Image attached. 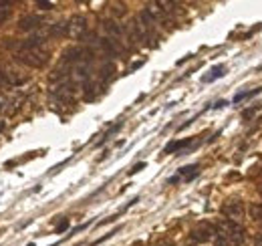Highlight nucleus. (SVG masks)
<instances>
[{
  "mask_svg": "<svg viewBox=\"0 0 262 246\" xmlns=\"http://www.w3.org/2000/svg\"><path fill=\"white\" fill-rule=\"evenodd\" d=\"M42 42H45V36H32V38L20 42L14 53L16 61L26 67H32V69L45 67L49 63V51L42 46Z\"/></svg>",
  "mask_w": 262,
  "mask_h": 246,
  "instance_id": "nucleus-1",
  "label": "nucleus"
},
{
  "mask_svg": "<svg viewBox=\"0 0 262 246\" xmlns=\"http://www.w3.org/2000/svg\"><path fill=\"white\" fill-rule=\"evenodd\" d=\"M218 236H222L224 240H228L232 246H242L244 244V238H246V232H244V228L238 222L224 220L218 226Z\"/></svg>",
  "mask_w": 262,
  "mask_h": 246,
  "instance_id": "nucleus-2",
  "label": "nucleus"
},
{
  "mask_svg": "<svg viewBox=\"0 0 262 246\" xmlns=\"http://www.w3.org/2000/svg\"><path fill=\"white\" fill-rule=\"evenodd\" d=\"M26 81H28V75H22L18 69L6 67L0 71V85H4V87H18Z\"/></svg>",
  "mask_w": 262,
  "mask_h": 246,
  "instance_id": "nucleus-3",
  "label": "nucleus"
},
{
  "mask_svg": "<svg viewBox=\"0 0 262 246\" xmlns=\"http://www.w3.org/2000/svg\"><path fill=\"white\" fill-rule=\"evenodd\" d=\"M89 30V22L83 14H75L71 20H67V36L71 38H81Z\"/></svg>",
  "mask_w": 262,
  "mask_h": 246,
  "instance_id": "nucleus-4",
  "label": "nucleus"
},
{
  "mask_svg": "<svg viewBox=\"0 0 262 246\" xmlns=\"http://www.w3.org/2000/svg\"><path fill=\"white\" fill-rule=\"evenodd\" d=\"M222 214H224L228 220L238 222L240 218H244V206H242L240 200H230V202H226V204L222 206Z\"/></svg>",
  "mask_w": 262,
  "mask_h": 246,
  "instance_id": "nucleus-5",
  "label": "nucleus"
},
{
  "mask_svg": "<svg viewBox=\"0 0 262 246\" xmlns=\"http://www.w3.org/2000/svg\"><path fill=\"white\" fill-rule=\"evenodd\" d=\"M214 234H216V228H214L212 224H208V222H202L200 226H196V228L192 230L190 238H192L194 242H208V240L214 238Z\"/></svg>",
  "mask_w": 262,
  "mask_h": 246,
  "instance_id": "nucleus-6",
  "label": "nucleus"
},
{
  "mask_svg": "<svg viewBox=\"0 0 262 246\" xmlns=\"http://www.w3.org/2000/svg\"><path fill=\"white\" fill-rule=\"evenodd\" d=\"M42 26V18L38 16V14H26V16H22L20 20H18V28L20 30H34V28H40Z\"/></svg>",
  "mask_w": 262,
  "mask_h": 246,
  "instance_id": "nucleus-7",
  "label": "nucleus"
},
{
  "mask_svg": "<svg viewBox=\"0 0 262 246\" xmlns=\"http://www.w3.org/2000/svg\"><path fill=\"white\" fill-rule=\"evenodd\" d=\"M103 30L107 32V38H113V40H119L123 36V28L115 20H103Z\"/></svg>",
  "mask_w": 262,
  "mask_h": 246,
  "instance_id": "nucleus-8",
  "label": "nucleus"
},
{
  "mask_svg": "<svg viewBox=\"0 0 262 246\" xmlns=\"http://www.w3.org/2000/svg\"><path fill=\"white\" fill-rule=\"evenodd\" d=\"M224 75H226V65H216V67H212L210 75H204L202 77V81L204 83H212V81H216V79H220Z\"/></svg>",
  "mask_w": 262,
  "mask_h": 246,
  "instance_id": "nucleus-9",
  "label": "nucleus"
},
{
  "mask_svg": "<svg viewBox=\"0 0 262 246\" xmlns=\"http://www.w3.org/2000/svg\"><path fill=\"white\" fill-rule=\"evenodd\" d=\"M113 73H115V65L113 63H105L103 67H101V75H99V83L101 85H105L111 77H113Z\"/></svg>",
  "mask_w": 262,
  "mask_h": 246,
  "instance_id": "nucleus-10",
  "label": "nucleus"
},
{
  "mask_svg": "<svg viewBox=\"0 0 262 246\" xmlns=\"http://www.w3.org/2000/svg\"><path fill=\"white\" fill-rule=\"evenodd\" d=\"M190 143H192V139H180V141H171V143H167V145H165L163 154H176V152H180V150L188 147Z\"/></svg>",
  "mask_w": 262,
  "mask_h": 246,
  "instance_id": "nucleus-11",
  "label": "nucleus"
},
{
  "mask_svg": "<svg viewBox=\"0 0 262 246\" xmlns=\"http://www.w3.org/2000/svg\"><path fill=\"white\" fill-rule=\"evenodd\" d=\"M51 36H67V22H55L49 28Z\"/></svg>",
  "mask_w": 262,
  "mask_h": 246,
  "instance_id": "nucleus-12",
  "label": "nucleus"
},
{
  "mask_svg": "<svg viewBox=\"0 0 262 246\" xmlns=\"http://www.w3.org/2000/svg\"><path fill=\"white\" fill-rule=\"evenodd\" d=\"M248 214H250V218H252L254 222L262 224V204H250Z\"/></svg>",
  "mask_w": 262,
  "mask_h": 246,
  "instance_id": "nucleus-13",
  "label": "nucleus"
},
{
  "mask_svg": "<svg viewBox=\"0 0 262 246\" xmlns=\"http://www.w3.org/2000/svg\"><path fill=\"white\" fill-rule=\"evenodd\" d=\"M198 172H200V170H198V166H186V168H182V170H180V174H182V176H186V180L196 178V176H198Z\"/></svg>",
  "mask_w": 262,
  "mask_h": 246,
  "instance_id": "nucleus-14",
  "label": "nucleus"
},
{
  "mask_svg": "<svg viewBox=\"0 0 262 246\" xmlns=\"http://www.w3.org/2000/svg\"><path fill=\"white\" fill-rule=\"evenodd\" d=\"M262 91V87L258 89H252V91H244V93H238L236 97H234V103H240V101H244V99H248V97H254V95H258Z\"/></svg>",
  "mask_w": 262,
  "mask_h": 246,
  "instance_id": "nucleus-15",
  "label": "nucleus"
},
{
  "mask_svg": "<svg viewBox=\"0 0 262 246\" xmlns=\"http://www.w3.org/2000/svg\"><path fill=\"white\" fill-rule=\"evenodd\" d=\"M10 14H12L10 6H8V4H0V24L6 22V20L10 18Z\"/></svg>",
  "mask_w": 262,
  "mask_h": 246,
  "instance_id": "nucleus-16",
  "label": "nucleus"
},
{
  "mask_svg": "<svg viewBox=\"0 0 262 246\" xmlns=\"http://www.w3.org/2000/svg\"><path fill=\"white\" fill-rule=\"evenodd\" d=\"M36 6H38V8H42V10H51L55 4H53V2H42V0H38V2H36Z\"/></svg>",
  "mask_w": 262,
  "mask_h": 246,
  "instance_id": "nucleus-17",
  "label": "nucleus"
},
{
  "mask_svg": "<svg viewBox=\"0 0 262 246\" xmlns=\"http://www.w3.org/2000/svg\"><path fill=\"white\" fill-rule=\"evenodd\" d=\"M143 168H145V164H137V166H133V168H131L129 174H137V172H139V170H143Z\"/></svg>",
  "mask_w": 262,
  "mask_h": 246,
  "instance_id": "nucleus-18",
  "label": "nucleus"
},
{
  "mask_svg": "<svg viewBox=\"0 0 262 246\" xmlns=\"http://www.w3.org/2000/svg\"><path fill=\"white\" fill-rule=\"evenodd\" d=\"M153 246H176L171 240H159V242H155Z\"/></svg>",
  "mask_w": 262,
  "mask_h": 246,
  "instance_id": "nucleus-19",
  "label": "nucleus"
},
{
  "mask_svg": "<svg viewBox=\"0 0 262 246\" xmlns=\"http://www.w3.org/2000/svg\"><path fill=\"white\" fill-rule=\"evenodd\" d=\"M252 115H254V107H252V109H246V111L242 113V117H244V119H248V117H252Z\"/></svg>",
  "mask_w": 262,
  "mask_h": 246,
  "instance_id": "nucleus-20",
  "label": "nucleus"
},
{
  "mask_svg": "<svg viewBox=\"0 0 262 246\" xmlns=\"http://www.w3.org/2000/svg\"><path fill=\"white\" fill-rule=\"evenodd\" d=\"M67 226H69V222H67V220H63V222L59 224V228H57V232H63V230H67Z\"/></svg>",
  "mask_w": 262,
  "mask_h": 246,
  "instance_id": "nucleus-21",
  "label": "nucleus"
},
{
  "mask_svg": "<svg viewBox=\"0 0 262 246\" xmlns=\"http://www.w3.org/2000/svg\"><path fill=\"white\" fill-rule=\"evenodd\" d=\"M224 105H228V101H218L214 107H224Z\"/></svg>",
  "mask_w": 262,
  "mask_h": 246,
  "instance_id": "nucleus-22",
  "label": "nucleus"
},
{
  "mask_svg": "<svg viewBox=\"0 0 262 246\" xmlns=\"http://www.w3.org/2000/svg\"><path fill=\"white\" fill-rule=\"evenodd\" d=\"M0 111H2V105H0Z\"/></svg>",
  "mask_w": 262,
  "mask_h": 246,
  "instance_id": "nucleus-23",
  "label": "nucleus"
},
{
  "mask_svg": "<svg viewBox=\"0 0 262 246\" xmlns=\"http://www.w3.org/2000/svg\"><path fill=\"white\" fill-rule=\"evenodd\" d=\"M28 246H34V244H28Z\"/></svg>",
  "mask_w": 262,
  "mask_h": 246,
  "instance_id": "nucleus-24",
  "label": "nucleus"
}]
</instances>
